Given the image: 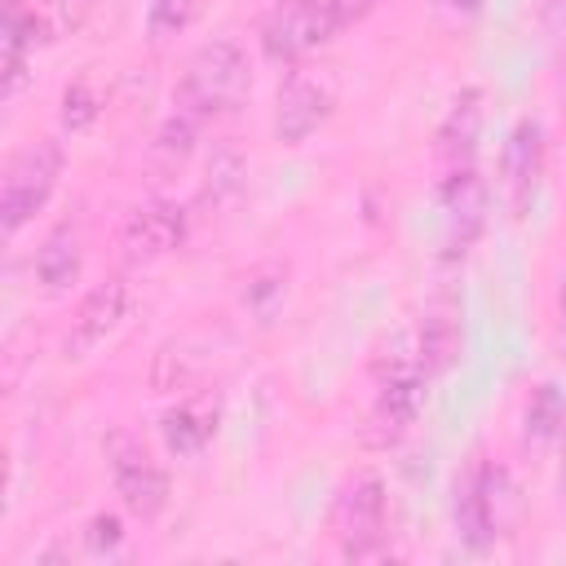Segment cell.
I'll list each match as a JSON object with an SVG mask.
<instances>
[{
    "label": "cell",
    "mask_w": 566,
    "mask_h": 566,
    "mask_svg": "<svg viewBox=\"0 0 566 566\" xmlns=\"http://www.w3.org/2000/svg\"><path fill=\"white\" fill-rule=\"evenodd\" d=\"M106 460H111V478H115V491H119L124 509L133 517L150 522L168 504V478H164V469L128 433H111L106 438Z\"/></svg>",
    "instance_id": "6"
},
{
    "label": "cell",
    "mask_w": 566,
    "mask_h": 566,
    "mask_svg": "<svg viewBox=\"0 0 566 566\" xmlns=\"http://www.w3.org/2000/svg\"><path fill=\"white\" fill-rule=\"evenodd\" d=\"M57 177H62V146L53 137L27 142L4 164V177H0V226H4V234H18L49 203Z\"/></svg>",
    "instance_id": "3"
},
{
    "label": "cell",
    "mask_w": 566,
    "mask_h": 566,
    "mask_svg": "<svg viewBox=\"0 0 566 566\" xmlns=\"http://www.w3.org/2000/svg\"><path fill=\"white\" fill-rule=\"evenodd\" d=\"M557 349L566 358V270H562V283H557Z\"/></svg>",
    "instance_id": "25"
},
{
    "label": "cell",
    "mask_w": 566,
    "mask_h": 566,
    "mask_svg": "<svg viewBox=\"0 0 566 566\" xmlns=\"http://www.w3.org/2000/svg\"><path fill=\"white\" fill-rule=\"evenodd\" d=\"M88 9H93V0H40V4H31V35H35V44H53V40L80 31Z\"/></svg>",
    "instance_id": "16"
},
{
    "label": "cell",
    "mask_w": 566,
    "mask_h": 566,
    "mask_svg": "<svg viewBox=\"0 0 566 566\" xmlns=\"http://www.w3.org/2000/svg\"><path fill=\"white\" fill-rule=\"evenodd\" d=\"M128 305H133V292H128L124 279H106V283H97V287L80 301V310H75V318H71V332H66V358H84V354H93V349L124 323Z\"/></svg>",
    "instance_id": "10"
},
{
    "label": "cell",
    "mask_w": 566,
    "mask_h": 566,
    "mask_svg": "<svg viewBox=\"0 0 566 566\" xmlns=\"http://www.w3.org/2000/svg\"><path fill=\"white\" fill-rule=\"evenodd\" d=\"M438 199H442V234H447V252H451V256H464V252L478 243L482 226H486L491 190H486V181H482L469 164H460V168L447 172Z\"/></svg>",
    "instance_id": "7"
},
{
    "label": "cell",
    "mask_w": 566,
    "mask_h": 566,
    "mask_svg": "<svg viewBox=\"0 0 566 566\" xmlns=\"http://www.w3.org/2000/svg\"><path fill=\"white\" fill-rule=\"evenodd\" d=\"M455 354H460V318H455L451 301H438L420 318V367L429 376H438L455 363Z\"/></svg>",
    "instance_id": "14"
},
{
    "label": "cell",
    "mask_w": 566,
    "mask_h": 566,
    "mask_svg": "<svg viewBox=\"0 0 566 566\" xmlns=\"http://www.w3.org/2000/svg\"><path fill=\"white\" fill-rule=\"evenodd\" d=\"M478 128H482V93H478V88H464V93L451 102V111H447V119H442V128H438V150H442V159H451L455 168L469 164V155H473V146H478Z\"/></svg>",
    "instance_id": "15"
},
{
    "label": "cell",
    "mask_w": 566,
    "mask_h": 566,
    "mask_svg": "<svg viewBox=\"0 0 566 566\" xmlns=\"http://www.w3.org/2000/svg\"><path fill=\"white\" fill-rule=\"evenodd\" d=\"M522 420H526V424H522L526 442H553V438L562 433V424H566V402H562L557 385H539V389L531 394Z\"/></svg>",
    "instance_id": "17"
},
{
    "label": "cell",
    "mask_w": 566,
    "mask_h": 566,
    "mask_svg": "<svg viewBox=\"0 0 566 566\" xmlns=\"http://www.w3.org/2000/svg\"><path fill=\"white\" fill-rule=\"evenodd\" d=\"M332 84L314 71H292L283 84H279V97H274V137L296 146L305 142L327 115H332Z\"/></svg>",
    "instance_id": "9"
},
{
    "label": "cell",
    "mask_w": 566,
    "mask_h": 566,
    "mask_svg": "<svg viewBox=\"0 0 566 566\" xmlns=\"http://www.w3.org/2000/svg\"><path fill=\"white\" fill-rule=\"evenodd\" d=\"M371 4H376V0H327L336 27H354V22H363V18L371 13Z\"/></svg>",
    "instance_id": "24"
},
{
    "label": "cell",
    "mask_w": 566,
    "mask_h": 566,
    "mask_svg": "<svg viewBox=\"0 0 566 566\" xmlns=\"http://www.w3.org/2000/svg\"><path fill=\"white\" fill-rule=\"evenodd\" d=\"M159 429H164V442H168L172 455H199L203 442L212 438V420L199 416L195 407H172Z\"/></svg>",
    "instance_id": "19"
},
{
    "label": "cell",
    "mask_w": 566,
    "mask_h": 566,
    "mask_svg": "<svg viewBox=\"0 0 566 566\" xmlns=\"http://www.w3.org/2000/svg\"><path fill=\"white\" fill-rule=\"evenodd\" d=\"M102 106H106L102 84H97L93 75H80V80H71L66 93H62V124H66L71 133H84V128L102 115Z\"/></svg>",
    "instance_id": "20"
},
{
    "label": "cell",
    "mask_w": 566,
    "mask_h": 566,
    "mask_svg": "<svg viewBox=\"0 0 566 566\" xmlns=\"http://www.w3.org/2000/svg\"><path fill=\"white\" fill-rule=\"evenodd\" d=\"M562 491H566V451H562Z\"/></svg>",
    "instance_id": "27"
},
{
    "label": "cell",
    "mask_w": 566,
    "mask_h": 566,
    "mask_svg": "<svg viewBox=\"0 0 566 566\" xmlns=\"http://www.w3.org/2000/svg\"><path fill=\"white\" fill-rule=\"evenodd\" d=\"M424 367H420V358H389L385 367H380V380H376V407H371V429H367V438L371 442H380V447H389V442H398L411 424H416V416H420V402H424Z\"/></svg>",
    "instance_id": "5"
},
{
    "label": "cell",
    "mask_w": 566,
    "mask_h": 566,
    "mask_svg": "<svg viewBox=\"0 0 566 566\" xmlns=\"http://www.w3.org/2000/svg\"><path fill=\"white\" fill-rule=\"evenodd\" d=\"M119 539H124V526H119L115 513H97V517H88V526H84V544H88V553H115Z\"/></svg>",
    "instance_id": "23"
},
{
    "label": "cell",
    "mask_w": 566,
    "mask_h": 566,
    "mask_svg": "<svg viewBox=\"0 0 566 566\" xmlns=\"http://www.w3.org/2000/svg\"><path fill=\"white\" fill-rule=\"evenodd\" d=\"M539 172H544V133L535 119H517L509 142H504V190H509V208L513 217H526L539 190Z\"/></svg>",
    "instance_id": "12"
},
{
    "label": "cell",
    "mask_w": 566,
    "mask_h": 566,
    "mask_svg": "<svg viewBox=\"0 0 566 566\" xmlns=\"http://www.w3.org/2000/svg\"><path fill=\"white\" fill-rule=\"evenodd\" d=\"M495 482L500 473H491L486 464H469L455 486H451V522H455V535L464 548L482 553L495 544V531H500V517H495Z\"/></svg>",
    "instance_id": "8"
},
{
    "label": "cell",
    "mask_w": 566,
    "mask_h": 566,
    "mask_svg": "<svg viewBox=\"0 0 566 566\" xmlns=\"http://www.w3.org/2000/svg\"><path fill=\"white\" fill-rule=\"evenodd\" d=\"M84 270V248H80V230L71 221L53 226L35 252V279L44 283V292H66Z\"/></svg>",
    "instance_id": "13"
},
{
    "label": "cell",
    "mask_w": 566,
    "mask_h": 566,
    "mask_svg": "<svg viewBox=\"0 0 566 566\" xmlns=\"http://www.w3.org/2000/svg\"><path fill=\"white\" fill-rule=\"evenodd\" d=\"M243 177H248V168H243V155L234 150V146H217L212 150V159H208V181H203V203H212V208H221L226 199H234L239 195V186H243Z\"/></svg>",
    "instance_id": "18"
},
{
    "label": "cell",
    "mask_w": 566,
    "mask_h": 566,
    "mask_svg": "<svg viewBox=\"0 0 566 566\" xmlns=\"http://www.w3.org/2000/svg\"><path fill=\"white\" fill-rule=\"evenodd\" d=\"M186 239V212L168 199H155V203H142L128 212L124 230H119V248L128 261H159L168 256L177 243Z\"/></svg>",
    "instance_id": "11"
},
{
    "label": "cell",
    "mask_w": 566,
    "mask_h": 566,
    "mask_svg": "<svg viewBox=\"0 0 566 566\" xmlns=\"http://www.w3.org/2000/svg\"><path fill=\"white\" fill-rule=\"evenodd\" d=\"M451 9H478V0H447Z\"/></svg>",
    "instance_id": "26"
},
{
    "label": "cell",
    "mask_w": 566,
    "mask_h": 566,
    "mask_svg": "<svg viewBox=\"0 0 566 566\" xmlns=\"http://www.w3.org/2000/svg\"><path fill=\"white\" fill-rule=\"evenodd\" d=\"M385 517H389V500H385V482L380 473L363 469L354 478H345V486L336 491L332 504V526L340 539V553L349 562H376L389 557L385 544Z\"/></svg>",
    "instance_id": "2"
},
{
    "label": "cell",
    "mask_w": 566,
    "mask_h": 566,
    "mask_svg": "<svg viewBox=\"0 0 566 566\" xmlns=\"http://www.w3.org/2000/svg\"><path fill=\"white\" fill-rule=\"evenodd\" d=\"M195 115H186V111H177L172 119H164V128H159V137H155V159L164 164V168H177L190 150H195Z\"/></svg>",
    "instance_id": "22"
},
{
    "label": "cell",
    "mask_w": 566,
    "mask_h": 566,
    "mask_svg": "<svg viewBox=\"0 0 566 566\" xmlns=\"http://www.w3.org/2000/svg\"><path fill=\"white\" fill-rule=\"evenodd\" d=\"M327 0H279L261 22V49L270 62H296L336 35Z\"/></svg>",
    "instance_id": "4"
},
{
    "label": "cell",
    "mask_w": 566,
    "mask_h": 566,
    "mask_svg": "<svg viewBox=\"0 0 566 566\" xmlns=\"http://www.w3.org/2000/svg\"><path fill=\"white\" fill-rule=\"evenodd\" d=\"M195 9H199V0H150V4H146V35H150L155 44L181 35V31L190 27Z\"/></svg>",
    "instance_id": "21"
},
{
    "label": "cell",
    "mask_w": 566,
    "mask_h": 566,
    "mask_svg": "<svg viewBox=\"0 0 566 566\" xmlns=\"http://www.w3.org/2000/svg\"><path fill=\"white\" fill-rule=\"evenodd\" d=\"M252 93V66L239 40H208L190 53L181 80H177V111L195 119L230 115Z\"/></svg>",
    "instance_id": "1"
}]
</instances>
